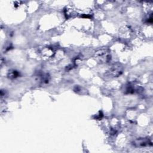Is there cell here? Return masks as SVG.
<instances>
[{
    "mask_svg": "<svg viewBox=\"0 0 153 153\" xmlns=\"http://www.w3.org/2000/svg\"><path fill=\"white\" fill-rule=\"evenodd\" d=\"M132 145L136 148H143L152 145L151 140L148 137H140L132 142Z\"/></svg>",
    "mask_w": 153,
    "mask_h": 153,
    "instance_id": "3",
    "label": "cell"
},
{
    "mask_svg": "<svg viewBox=\"0 0 153 153\" xmlns=\"http://www.w3.org/2000/svg\"><path fill=\"white\" fill-rule=\"evenodd\" d=\"M124 68L122 64L117 62L113 63L106 72V75L108 76L115 78L120 76L123 72Z\"/></svg>",
    "mask_w": 153,
    "mask_h": 153,
    "instance_id": "2",
    "label": "cell"
},
{
    "mask_svg": "<svg viewBox=\"0 0 153 153\" xmlns=\"http://www.w3.org/2000/svg\"><path fill=\"white\" fill-rule=\"evenodd\" d=\"M19 75H20L19 72H18L17 71L14 70V69H11V70L9 71L8 72V74H7L8 78L10 79H11L17 78V77L19 76Z\"/></svg>",
    "mask_w": 153,
    "mask_h": 153,
    "instance_id": "5",
    "label": "cell"
},
{
    "mask_svg": "<svg viewBox=\"0 0 153 153\" xmlns=\"http://www.w3.org/2000/svg\"><path fill=\"white\" fill-rule=\"evenodd\" d=\"M94 57L100 63H108L111 60V51L108 48H102L95 51Z\"/></svg>",
    "mask_w": 153,
    "mask_h": 153,
    "instance_id": "1",
    "label": "cell"
},
{
    "mask_svg": "<svg viewBox=\"0 0 153 153\" xmlns=\"http://www.w3.org/2000/svg\"><path fill=\"white\" fill-rule=\"evenodd\" d=\"M35 80L39 84H48L50 79V76L48 73L39 72L35 75Z\"/></svg>",
    "mask_w": 153,
    "mask_h": 153,
    "instance_id": "4",
    "label": "cell"
}]
</instances>
